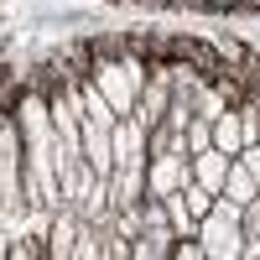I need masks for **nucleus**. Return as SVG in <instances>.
Masks as SVG:
<instances>
[{
  "label": "nucleus",
  "mask_w": 260,
  "mask_h": 260,
  "mask_svg": "<svg viewBox=\"0 0 260 260\" xmlns=\"http://www.w3.org/2000/svg\"><path fill=\"white\" fill-rule=\"evenodd\" d=\"M21 130H26V146H57V120H52V94H42V89H26L21 94V104H11Z\"/></svg>",
  "instance_id": "1"
},
{
  "label": "nucleus",
  "mask_w": 260,
  "mask_h": 260,
  "mask_svg": "<svg viewBox=\"0 0 260 260\" xmlns=\"http://www.w3.org/2000/svg\"><path fill=\"white\" fill-rule=\"evenodd\" d=\"M192 182V156L187 151H151L146 161V192L151 198H167V192H177Z\"/></svg>",
  "instance_id": "2"
},
{
  "label": "nucleus",
  "mask_w": 260,
  "mask_h": 260,
  "mask_svg": "<svg viewBox=\"0 0 260 260\" xmlns=\"http://www.w3.org/2000/svg\"><path fill=\"white\" fill-rule=\"evenodd\" d=\"M229 167H234V156H229V151L208 146V151H198V156H192V177H198L203 187H213V192H224V182H229Z\"/></svg>",
  "instance_id": "3"
},
{
  "label": "nucleus",
  "mask_w": 260,
  "mask_h": 260,
  "mask_svg": "<svg viewBox=\"0 0 260 260\" xmlns=\"http://www.w3.org/2000/svg\"><path fill=\"white\" fill-rule=\"evenodd\" d=\"M224 198H234V203H255L260 198V182H255V172L240 161V156H234V167H229V182H224Z\"/></svg>",
  "instance_id": "4"
},
{
  "label": "nucleus",
  "mask_w": 260,
  "mask_h": 260,
  "mask_svg": "<svg viewBox=\"0 0 260 260\" xmlns=\"http://www.w3.org/2000/svg\"><path fill=\"white\" fill-rule=\"evenodd\" d=\"M182 136H187V151L198 156V151H208V146H213V120H208V115H192Z\"/></svg>",
  "instance_id": "5"
}]
</instances>
